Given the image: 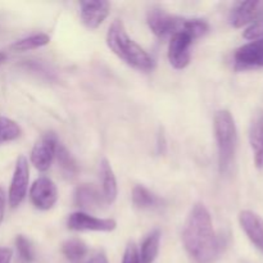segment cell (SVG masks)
Masks as SVG:
<instances>
[{
	"label": "cell",
	"instance_id": "cell-1",
	"mask_svg": "<svg viewBox=\"0 0 263 263\" xmlns=\"http://www.w3.org/2000/svg\"><path fill=\"white\" fill-rule=\"evenodd\" d=\"M182 243L190 257L198 263L215 261L223 249V241L213 229L210 211L203 203H195L182 230Z\"/></svg>",
	"mask_w": 263,
	"mask_h": 263
},
{
	"label": "cell",
	"instance_id": "cell-2",
	"mask_svg": "<svg viewBox=\"0 0 263 263\" xmlns=\"http://www.w3.org/2000/svg\"><path fill=\"white\" fill-rule=\"evenodd\" d=\"M107 45L118 58L138 71L149 72L156 67L154 59L128 36L122 21L116 20L109 26Z\"/></svg>",
	"mask_w": 263,
	"mask_h": 263
},
{
	"label": "cell",
	"instance_id": "cell-3",
	"mask_svg": "<svg viewBox=\"0 0 263 263\" xmlns=\"http://www.w3.org/2000/svg\"><path fill=\"white\" fill-rule=\"evenodd\" d=\"M213 127L218 149V168L221 174L226 175L233 168L238 146V131L230 110H218L215 115Z\"/></svg>",
	"mask_w": 263,
	"mask_h": 263
},
{
	"label": "cell",
	"instance_id": "cell-4",
	"mask_svg": "<svg viewBox=\"0 0 263 263\" xmlns=\"http://www.w3.org/2000/svg\"><path fill=\"white\" fill-rule=\"evenodd\" d=\"M185 18L176 17L161 8H152L146 14V22L152 32L159 39L171 37L174 33L179 32L182 27Z\"/></svg>",
	"mask_w": 263,
	"mask_h": 263
},
{
	"label": "cell",
	"instance_id": "cell-5",
	"mask_svg": "<svg viewBox=\"0 0 263 263\" xmlns=\"http://www.w3.org/2000/svg\"><path fill=\"white\" fill-rule=\"evenodd\" d=\"M194 43V37L185 31H179L170 37L168 61L176 69H184L189 66L192 53L190 46Z\"/></svg>",
	"mask_w": 263,
	"mask_h": 263
},
{
	"label": "cell",
	"instance_id": "cell-6",
	"mask_svg": "<svg viewBox=\"0 0 263 263\" xmlns=\"http://www.w3.org/2000/svg\"><path fill=\"white\" fill-rule=\"evenodd\" d=\"M28 181H30V167H28V161L25 156L18 157L15 162L14 174H13L12 182H10L9 194H8V200L12 208L18 207L25 199L28 189Z\"/></svg>",
	"mask_w": 263,
	"mask_h": 263
},
{
	"label": "cell",
	"instance_id": "cell-7",
	"mask_svg": "<svg viewBox=\"0 0 263 263\" xmlns=\"http://www.w3.org/2000/svg\"><path fill=\"white\" fill-rule=\"evenodd\" d=\"M67 228L73 231H99L110 233L116 230L117 222L113 218H98L86 212H74L67 218Z\"/></svg>",
	"mask_w": 263,
	"mask_h": 263
},
{
	"label": "cell",
	"instance_id": "cell-8",
	"mask_svg": "<svg viewBox=\"0 0 263 263\" xmlns=\"http://www.w3.org/2000/svg\"><path fill=\"white\" fill-rule=\"evenodd\" d=\"M30 199L39 210H50L58 200V190H57L55 184L46 176L39 177L31 185Z\"/></svg>",
	"mask_w": 263,
	"mask_h": 263
},
{
	"label": "cell",
	"instance_id": "cell-9",
	"mask_svg": "<svg viewBox=\"0 0 263 263\" xmlns=\"http://www.w3.org/2000/svg\"><path fill=\"white\" fill-rule=\"evenodd\" d=\"M58 139L55 134L49 133L44 135L31 151V163L37 168L39 171H48L51 166L54 157H55L57 146H58Z\"/></svg>",
	"mask_w": 263,
	"mask_h": 263
},
{
	"label": "cell",
	"instance_id": "cell-10",
	"mask_svg": "<svg viewBox=\"0 0 263 263\" xmlns=\"http://www.w3.org/2000/svg\"><path fill=\"white\" fill-rule=\"evenodd\" d=\"M236 69H253L263 67V39L251 41L236 49L234 54Z\"/></svg>",
	"mask_w": 263,
	"mask_h": 263
},
{
	"label": "cell",
	"instance_id": "cell-11",
	"mask_svg": "<svg viewBox=\"0 0 263 263\" xmlns=\"http://www.w3.org/2000/svg\"><path fill=\"white\" fill-rule=\"evenodd\" d=\"M263 14V2H239L231 9L229 22L233 27L240 28L246 25H251Z\"/></svg>",
	"mask_w": 263,
	"mask_h": 263
},
{
	"label": "cell",
	"instance_id": "cell-12",
	"mask_svg": "<svg viewBox=\"0 0 263 263\" xmlns=\"http://www.w3.org/2000/svg\"><path fill=\"white\" fill-rule=\"evenodd\" d=\"M110 10V4L105 0H85L80 3L81 21L87 28L95 30L99 27Z\"/></svg>",
	"mask_w": 263,
	"mask_h": 263
},
{
	"label": "cell",
	"instance_id": "cell-13",
	"mask_svg": "<svg viewBox=\"0 0 263 263\" xmlns=\"http://www.w3.org/2000/svg\"><path fill=\"white\" fill-rule=\"evenodd\" d=\"M239 222L249 240L263 253V218L253 211H241Z\"/></svg>",
	"mask_w": 263,
	"mask_h": 263
},
{
	"label": "cell",
	"instance_id": "cell-14",
	"mask_svg": "<svg viewBox=\"0 0 263 263\" xmlns=\"http://www.w3.org/2000/svg\"><path fill=\"white\" fill-rule=\"evenodd\" d=\"M249 143L254 156L257 168H263V110H259L252 120L249 127Z\"/></svg>",
	"mask_w": 263,
	"mask_h": 263
},
{
	"label": "cell",
	"instance_id": "cell-15",
	"mask_svg": "<svg viewBox=\"0 0 263 263\" xmlns=\"http://www.w3.org/2000/svg\"><path fill=\"white\" fill-rule=\"evenodd\" d=\"M103 202H104L103 194H100L99 190L90 184L80 185L74 192V203L81 210H98Z\"/></svg>",
	"mask_w": 263,
	"mask_h": 263
},
{
	"label": "cell",
	"instance_id": "cell-16",
	"mask_svg": "<svg viewBox=\"0 0 263 263\" xmlns=\"http://www.w3.org/2000/svg\"><path fill=\"white\" fill-rule=\"evenodd\" d=\"M99 174L100 179H102V189L104 202L108 203V204H112L116 200V198H117L118 186L112 166H110V163L105 158H103L100 161Z\"/></svg>",
	"mask_w": 263,
	"mask_h": 263
},
{
	"label": "cell",
	"instance_id": "cell-17",
	"mask_svg": "<svg viewBox=\"0 0 263 263\" xmlns=\"http://www.w3.org/2000/svg\"><path fill=\"white\" fill-rule=\"evenodd\" d=\"M159 243H161V231L158 229L151 231L141 243L139 258L140 263H153L159 252Z\"/></svg>",
	"mask_w": 263,
	"mask_h": 263
},
{
	"label": "cell",
	"instance_id": "cell-18",
	"mask_svg": "<svg viewBox=\"0 0 263 263\" xmlns=\"http://www.w3.org/2000/svg\"><path fill=\"white\" fill-rule=\"evenodd\" d=\"M133 203L135 207L140 208V210H152L162 205V199L157 197L156 194L146 189L143 185H136L133 189Z\"/></svg>",
	"mask_w": 263,
	"mask_h": 263
},
{
	"label": "cell",
	"instance_id": "cell-19",
	"mask_svg": "<svg viewBox=\"0 0 263 263\" xmlns=\"http://www.w3.org/2000/svg\"><path fill=\"white\" fill-rule=\"evenodd\" d=\"M62 253L69 262L77 263L86 256L87 246L81 239H68L62 244Z\"/></svg>",
	"mask_w": 263,
	"mask_h": 263
},
{
	"label": "cell",
	"instance_id": "cell-20",
	"mask_svg": "<svg viewBox=\"0 0 263 263\" xmlns=\"http://www.w3.org/2000/svg\"><path fill=\"white\" fill-rule=\"evenodd\" d=\"M55 157L58 159V163L63 172L68 176H76L79 174V164H77L76 159L72 157V154L67 151L66 146L62 144H58L55 152Z\"/></svg>",
	"mask_w": 263,
	"mask_h": 263
},
{
	"label": "cell",
	"instance_id": "cell-21",
	"mask_svg": "<svg viewBox=\"0 0 263 263\" xmlns=\"http://www.w3.org/2000/svg\"><path fill=\"white\" fill-rule=\"evenodd\" d=\"M49 43H50V36L46 33H36V35H31L22 40L15 41L12 48L17 51H28L48 45Z\"/></svg>",
	"mask_w": 263,
	"mask_h": 263
},
{
	"label": "cell",
	"instance_id": "cell-22",
	"mask_svg": "<svg viewBox=\"0 0 263 263\" xmlns=\"http://www.w3.org/2000/svg\"><path fill=\"white\" fill-rule=\"evenodd\" d=\"M22 130L14 121L7 117H0V145L7 141H13L18 139Z\"/></svg>",
	"mask_w": 263,
	"mask_h": 263
},
{
	"label": "cell",
	"instance_id": "cell-23",
	"mask_svg": "<svg viewBox=\"0 0 263 263\" xmlns=\"http://www.w3.org/2000/svg\"><path fill=\"white\" fill-rule=\"evenodd\" d=\"M15 247H17L18 256H20L21 261L25 263H30L33 261L32 247H31L30 240L26 236L18 235L15 238Z\"/></svg>",
	"mask_w": 263,
	"mask_h": 263
},
{
	"label": "cell",
	"instance_id": "cell-24",
	"mask_svg": "<svg viewBox=\"0 0 263 263\" xmlns=\"http://www.w3.org/2000/svg\"><path fill=\"white\" fill-rule=\"evenodd\" d=\"M243 36L244 39L251 41L263 39V14L258 18V20L254 21L253 23H251V25L246 28Z\"/></svg>",
	"mask_w": 263,
	"mask_h": 263
},
{
	"label": "cell",
	"instance_id": "cell-25",
	"mask_svg": "<svg viewBox=\"0 0 263 263\" xmlns=\"http://www.w3.org/2000/svg\"><path fill=\"white\" fill-rule=\"evenodd\" d=\"M122 263H140V258H139V251L136 248L135 243H128L123 253Z\"/></svg>",
	"mask_w": 263,
	"mask_h": 263
},
{
	"label": "cell",
	"instance_id": "cell-26",
	"mask_svg": "<svg viewBox=\"0 0 263 263\" xmlns=\"http://www.w3.org/2000/svg\"><path fill=\"white\" fill-rule=\"evenodd\" d=\"M13 252L9 248H0V263H10Z\"/></svg>",
	"mask_w": 263,
	"mask_h": 263
},
{
	"label": "cell",
	"instance_id": "cell-27",
	"mask_svg": "<svg viewBox=\"0 0 263 263\" xmlns=\"http://www.w3.org/2000/svg\"><path fill=\"white\" fill-rule=\"evenodd\" d=\"M87 263H108V259L107 256H105L103 252H98L97 254H94V256L90 258V261Z\"/></svg>",
	"mask_w": 263,
	"mask_h": 263
},
{
	"label": "cell",
	"instance_id": "cell-28",
	"mask_svg": "<svg viewBox=\"0 0 263 263\" xmlns=\"http://www.w3.org/2000/svg\"><path fill=\"white\" fill-rule=\"evenodd\" d=\"M4 210H5V194H4V190L0 187V223H2L3 217H4Z\"/></svg>",
	"mask_w": 263,
	"mask_h": 263
},
{
	"label": "cell",
	"instance_id": "cell-29",
	"mask_svg": "<svg viewBox=\"0 0 263 263\" xmlns=\"http://www.w3.org/2000/svg\"><path fill=\"white\" fill-rule=\"evenodd\" d=\"M5 58H7V57H5V54L3 53V51H0V63H2V62H4Z\"/></svg>",
	"mask_w": 263,
	"mask_h": 263
}]
</instances>
